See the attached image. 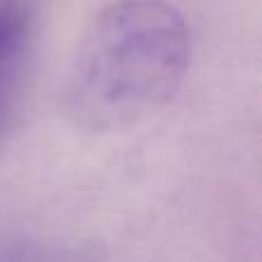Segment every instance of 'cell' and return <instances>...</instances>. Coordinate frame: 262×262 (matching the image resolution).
<instances>
[{
  "label": "cell",
  "instance_id": "1",
  "mask_svg": "<svg viewBox=\"0 0 262 262\" xmlns=\"http://www.w3.org/2000/svg\"><path fill=\"white\" fill-rule=\"evenodd\" d=\"M191 62L184 16L163 0H118L83 32L62 88L64 113L85 131H122L166 108Z\"/></svg>",
  "mask_w": 262,
  "mask_h": 262
},
{
  "label": "cell",
  "instance_id": "2",
  "mask_svg": "<svg viewBox=\"0 0 262 262\" xmlns=\"http://www.w3.org/2000/svg\"><path fill=\"white\" fill-rule=\"evenodd\" d=\"M32 46L35 21L26 0H0V149L21 118Z\"/></svg>",
  "mask_w": 262,
  "mask_h": 262
}]
</instances>
